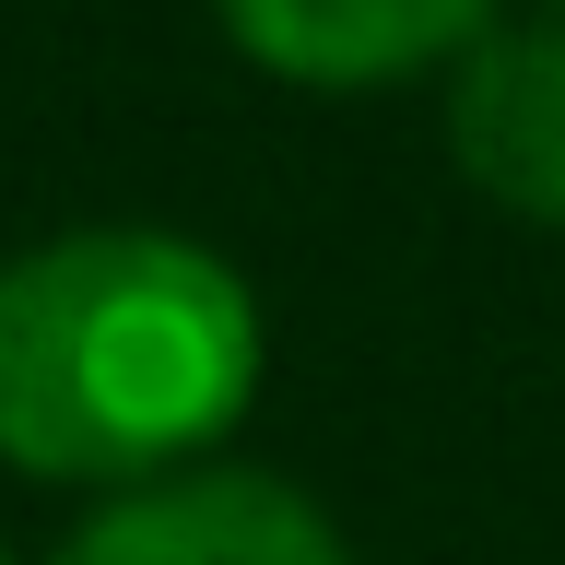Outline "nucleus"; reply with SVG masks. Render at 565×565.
Segmentation results:
<instances>
[{
  "instance_id": "obj_5",
  "label": "nucleus",
  "mask_w": 565,
  "mask_h": 565,
  "mask_svg": "<svg viewBox=\"0 0 565 565\" xmlns=\"http://www.w3.org/2000/svg\"><path fill=\"white\" fill-rule=\"evenodd\" d=\"M554 24H565V0H554Z\"/></svg>"
},
{
  "instance_id": "obj_3",
  "label": "nucleus",
  "mask_w": 565,
  "mask_h": 565,
  "mask_svg": "<svg viewBox=\"0 0 565 565\" xmlns=\"http://www.w3.org/2000/svg\"><path fill=\"white\" fill-rule=\"evenodd\" d=\"M212 24L271 83L377 95V83H448L507 24V0H212Z\"/></svg>"
},
{
  "instance_id": "obj_4",
  "label": "nucleus",
  "mask_w": 565,
  "mask_h": 565,
  "mask_svg": "<svg viewBox=\"0 0 565 565\" xmlns=\"http://www.w3.org/2000/svg\"><path fill=\"white\" fill-rule=\"evenodd\" d=\"M448 153L494 212L565 224V24L554 12L494 24L448 71Z\"/></svg>"
},
{
  "instance_id": "obj_2",
  "label": "nucleus",
  "mask_w": 565,
  "mask_h": 565,
  "mask_svg": "<svg viewBox=\"0 0 565 565\" xmlns=\"http://www.w3.org/2000/svg\"><path fill=\"white\" fill-rule=\"evenodd\" d=\"M47 565H353V542L307 483L247 471V459H201L166 483L95 494Z\"/></svg>"
},
{
  "instance_id": "obj_6",
  "label": "nucleus",
  "mask_w": 565,
  "mask_h": 565,
  "mask_svg": "<svg viewBox=\"0 0 565 565\" xmlns=\"http://www.w3.org/2000/svg\"><path fill=\"white\" fill-rule=\"evenodd\" d=\"M0 565H12V554H0Z\"/></svg>"
},
{
  "instance_id": "obj_1",
  "label": "nucleus",
  "mask_w": 565,
  "mask_h": 565,
  "mask_svg": "<svg viewBox=\"0 0 565 565\" xmlns=\"http://www.w3.org/2000/svg\"><path fill=\"white\" fill-rule=\"evenodd\" d=\"M271 377V318L177 224H60L0 259V459L130 494L201 471Z\"/></svg>"
}]
</instances>
